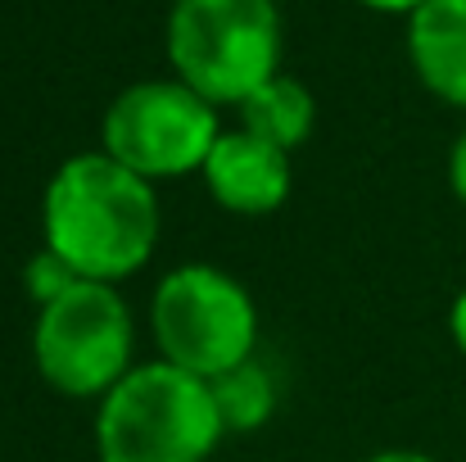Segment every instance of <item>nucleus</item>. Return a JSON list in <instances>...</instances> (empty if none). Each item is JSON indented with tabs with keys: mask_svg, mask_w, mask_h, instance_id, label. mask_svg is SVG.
<instances>
[{
	"mask_svg": "<svg viewBox=\"0 0 466 462\" xmlns=\"http://www.w3.org/2000/svg\"><path fill=\"white\" fill-rule=\"evenodd\" d=\"M155 181L137 177L105 150L73 154L41 195V236L82 282L118 286L137 277L158 245Z\"/></svg>",
	"mask_w": 466,
	"mask_h": 462,
	"instance_id": "obj_1",
	"label": "nucleus"
},
{
	"mask_svg": "<svg viewBox=\"0 0 466 462\" xmlns=\"http://www.w3.org/2000/svg\"><path fill=\"white\" fill-rule=\"evenodd\" d=\"M222 436L213 385L163 358L132 367L96 408L100 462H208Z\"/></svg>",
	"mask_w": 466,
	"mask_h": 462,
	"instance_id": "obj_2",
	"label": "nucleus"
},
{
	"mask_svg": "<svg viewBox=\"0 0 466 462\" xmlns=\"http://www.w3.org/2000/svg\"><path fill=\"white\" fill-rule=\"evenodd\" d=\"M167 59L208 105H245L281 73V14L272 0H172Z\"/></svg>",
	"mask_w": 466,
	"mask_h": 462,
	"instance_id": "obj_3",
	"label": "nucleus"
},
{
	"mask_svg": "<svg viewBox=\"0 0 466 462\" xmlns=\"http://www.w3.org/2000/svg\"><path fill=\"white\" fill-rule=\"evenodd\" d=\"M150 331L158 358L199 381H218L222 372L258 358V304L213 263H181L158 282Z\"/></svg>",
	"mask_w": 466,
	"mask_h": 462,
	"instance_id": "obj_4",
	"label": "nucleus"
},
{
	"mask_svg": "<svg viewBox=\"0 0 466 462\" xmlns=\"http://www.w3.org/2000/svg\"><path fill=\"white\" fill-rule=\"evenodd\" d=\"M137 322L118 286L77 282L55 304L36 308L32 363L36 376L64 399H105L137 363Z\"/></svg>",
	"mask_w": 466,
	"mask_h": 462,
	"instance_id": "obj_5",
	"label": "nucleus"
},
{
	"mask_svg": "<svg viewBox=\"0 0 466 462\" xmlns=\"http://www.w3.org/2000/svg\"><path fill=\"white\" fill-rule=\"evenodd\" d=\"M222 137L218 105L177 77L127 87L100 123V150L146 181H177L204 172V159Z\"/></svg>",
	"mask_w": 466,
	"mask_h": 462,
	"instance_id": "obj_6",
	"label": "nucleus"
},
{
	"mask_svg": "<svg viewBox=\"0 0 466 462\" xmlns=\"http://www.w3.org/2000/svg\"><path fill=\"white\" fill-rule=\"evenodd\" d=\"M199 177H204L213 204L236 213V218H268V213H277L290 200V186H295L290 154L258 141L245 128H231V132L218 137V146L204 159Z\"/></svg>",
	"mask_w": 466,
	"mask_h": 462,
	"instance_id": "obj_7",
	"label": "nucleus"
},
{
	"mask_svg": "<svg viewBox=\"0 0 466 462\" xmlns=\"http://www.w3.org/2000/svg\"><path fill=\"white\" fill-rule=\"evenodd\" d=\"M408 59L435 100L466 109V0H426L408 18Z\"/></svg>",
	"mask_w": 466,
	"mask_h": 462,
	"instance_id": "obj_8",
	"label": "nucleus"
},
{
	"mask_svg": "<svg viewBox=\"0 0 466 462\" xmlns=\"http://www.w3.org/2000/svg\"><path fill=\"white\" fill-rule=\"evenodd\" d=\"M312 123H317V100H312V91L304 82L286 77V73H277L272 82H263V87L240 105V128L286 154H295L309 141Z\"/></svg>",
	"mask_w": 466,
	"mask_h": 462,
	"instance_id": "obj_9",
	"label": "nucleus"
},
{
	"mask_svg": "<svg viewBox=\"0 0 466 462\" xmlns=\"http://www.w3.org/2000/svg\"><path fill=\"white\" fill-rule=\"evenodd\" d=\"M213 385V399H218V413H222V426L227 436H249V431H263L277 413V381L272 372L249 358L231 372H222Z\"/></svg>",
	"mask_w": 466,
	"mask_h": 462,
	"instance_id": "obj_10",
	"label": "nucleus"
},
{
	"mask_svg": "<svg viewBox=\"0 0 466 462\" xmlns=\"http://www.w3.org/2000/svg\"><path fill=\"white\" fill-rule=\"evenodd\" d=\"M82 277L55 254V250H36L32 259H27V268H23V286H27V300L36 308H46V304H55L59 295H68L73 286H77Z\"/></svg>",
	"mask_w": 466,
	"mask_h": 462,
	"instance_id": "obj_11",
	"label": "nucleus"
},
{
	"mask_svg": "<svg viewBox=\"0 0 466 462\" xmlns=\"http://www.w3.org/2000/svg\"><path fill=\"white\" fill-rule=\"evenodd\" d=\"M449 190H453V200L466 209V128L458 132V141H453V150H449Z\"/></svg>",
	"mask_w": 466,
	"mask_h": 462,
	"instance_id": "obj_12",
	"label": "nucleus"
},
{
	"mask_svg": "<svg viewBox=\"0 0 466 462\" xmlns=\"http://www.w3.org/2000/svg\"><path fill=\"white\" fill-rule=\"evenodd\" d=\"M449 340L458 344V354L466 358V286L453 295V304H449Z\"/></svg>",
	"mask_w": 466,
	"mask_h": 462,
	"instance_id": "obj_13",
	"label": "nucleus"
},
{
	"mask_svg": "<svg viewBox=\"0 0 466 462\" xmlns=\"http://www.w3.org/2000/svg\"><path fill=\"white\" fill-rule=\"evenodd\" d=\"M362 5H367V9H380V14H408V18H412L426 0H362Z\"/></svg>",
	"mask_w": 466,
	"mask_h": 462,
	"instance_id": "obj_14",
	"label": "nucleus"
},
{
	"mask_svg": "<svg viewBox=\"0 0 466 462\" xmlns=\"http://www.w3.org/2000/svg\"><path fill=\"white\" fill-rule=\"evenodd\" d=\"M367 462H440V458H431L421 449H385V454H371Z\"/></svg>",
	"mask_w": 466,
	"mask_h": 462,
	"instance_id": "obj_15",
	"label": "nucleus"
}]
</instances>
